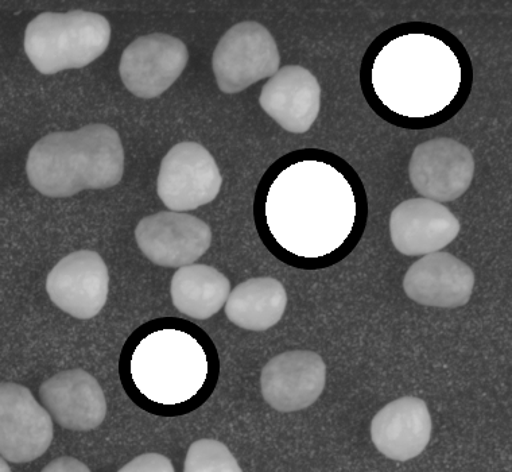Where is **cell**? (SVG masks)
I'll use <instances>...</instances> for the list:
<instances>
[{
    "mask_svg": "<svg viewBox=\"0 0 512 472\" xmlns=\"http://www.w3.org/2000/svg\"><path fill=\"white\" fill-rule=\"evenodd\" d=\"M185 472H242L230 448L213 439L197 440L189 447Z\"/></svg>",
    "mask_w": 512,
    "mask_h": 472,
    "instance_id": "cell-21",
    "label": "cell"
},
{
    "mask_svg": "<svg viewBox=\"0 0 512 472\" xmlns=\"http://www.w3.org/2000/svg\"><path fill=\"white\" fill-rule=\"evenodd\" d=\"M277 42L261 23H236L220 38L212 57L216 83L224 94H239L279 71Z\"/></svg>",
    "mask_w": 512,
    "mask_h": 472,
    "instance_id": "cell-6",
    "label": "cell"
},
{
    "mask_svg": "<svg viewBox=\"0 0 512 472\" xmlns=\"http://www.w3.org/2000/svg\"><path fill=\"white\" fill-rule=\"evenodd\" d=\"M123 173L122 141L102 123L46 135L31 147L26 162L31 187L54 199L115 187Z\"/></svg>",
    "mask_w": 512,
    "mask_h": 472,
    "instance_id": "cell-4",
    "label": "cell"
},
{
    "mask_svg": "<svg viewBox=\"0 0 512 472\" xmlns=\"http://www.w3.org/2000/svg\"><path fill=\"white\" fill-rule=\"evenodd\" d=\"M124 392L159 417L195 412L215 392L220 359L207 332L188 320L147 321L128 336L119 359Z\"/></svg>",
    "mask_w": 512,
    "mask_h": 472,
    "instance_id": "cell-3",
    "label": "cell"
},
{
    "mask_svg": "<svg viewBox=\"0 0 512 472\" xmlns=\"http://www.w3.org/2000/svg\"><path fill=\"white\" fill-rule=\"evenodd\" d=\"M110 274L98 253L80 250L62 258L49 273L46 292L62 312L75 319L98 316L108 299Z\"/></svg>",
    "mask_w": 512,
    "mask_h": 472,
    "instance_id": "cell-12",
    "label": "cell"
},
{
    "mask_svg": "<svg viewBox=\"0 0 512 472\" xmlns=\"http://www.w3.org/2000/svg\"><path fill=\"white\" fill-rule=\"evenodd\" d=\"M188 60L184 42L169 34L153 33L137 38L124 49L119 73L131 94L153 99L176 83Z\"/></svg>",
    "mask_w": 512,
    "mask_h": 472,
    "instance_id": "cell-9",
    "label": "cell"
},
{
    "mask_svg": "<svg viewBox=\"0 0 512 472\" xmlns=\"http://www.w3.org/2000/svg\"><path fill=\"white\" fill-rule=\"evenodd\" d=\"M230 293L231 282L223 273L199 263L178 269L170 284L174 307L196 320L215 316L226 305Z\"/></svg>",
    "mask_w": 512,
    "mask_h": 472,
    "instance_id": "cell-20",
    "label": "cell"
},
{
    "mask_svg": "<svg viewBox=\"0 0 512 472\" xmlns=\"http://www.w3.org/2000/svg\"><path fill=\"white\" fill-rule=\"evenodd\" d=\"M360 84L383 121L406 130L432 129L463 110L472 91V60L444 27L399 23L368 46Z\"/></svg>",
    "mask_w": 512,
    "mask_h": 472,
    "instance_id": "cell-2",
    "label": "cell"
},
{
    "mask_svg": "<svg viewBox=\"0 0 512 472\" xmlns=\"http://www.w3.org/2000/svg\"><path fill=\"white\" fill-rule=\"evenodd\" d=\"M42 405L68 431L88 432L103 424L107 400L98 379L83 369L61 371L40 388Z\"/></svg>",
    "mask_w": 512,
    "mask_h": 472,
    "instance_id": "cell-14",
    "label": "cell"
},
{
    "mask_svg": "<svg viewBox=\"0 0 512 472\" xmlns=\"http://www.w3.org/2000/svg\"><path fill=\"white\" fill-rule=\"evenodd\" d=\"M135 239L149 261L162 268H184L203 257L212 243L211 227L185 212L162 211L146 216Z\"/></svg>",
    "mask_w": 512,
    "mask_h": 472,
    "instance_id": "cell-11",
    "label": "cell"
},
{
    "mask_svg": "<svg viewBox=\"0 0 512 472\" xmlns=\"http://www.w3.org/2000/svg\"><path fill=\"white\" fill-rule=\"evenodd\" d=\"M256 230L286 265L327 269L362 241L366 189L356 170L327 150L302 149L270 166L256 189Z\"/></svg>",
    "mask_w": 512,
    "mask_h": 472,
    "instance_id": "cell-1",
    "label": "cell"
},
{
    "mask_svg": "<svg viewBox=\"0 0 512 472\" xmlns=\"http://www.w3.org/2000/svg\"><path fill=\"white\" fill-rule=\"evenodd\" d=\"M259 103L282 129L304 134L320 114L321 85L308 69L286 65L263 85Z\"/></svg>",
    "mask_w": 512,
    "mask_h": 472,
    "instance_id": "cell-17",
    "label": "cell"
},
{
    "mask_svg": "<svg viewBox=\"0 0 512 472\" xmlns=\"http://www.w3.org/2000/svg\"><path fill=\"white\" fill-rule=\"evenodd\" d=\"M53 417L26 386L0 385V455L9 463L26 464L52 446Z\"/></svg>",
    "mask_w": 512,
    "mask_h": 472,
    "instance_id": "cell-8",
    "label": "cell"
},
{
    "mask_svg": "<svg viewBox=\"0 0 512 472\" xmlns=\"http://www.w3.org/2000/svg\"><path fill=\"white\" fill-rule=\"evenodd\" d=\"M45 472H88L89 468L81 463L80 460L71 458V456H62L53 460L44 468Z\"/></svg>",
    "mask_w": 512,
    "mask_h": 472,
    "instance_id": "cell-23",
    "label": "cell"
},
{
    "mask_svg": "<svg viewBox=\"0 0 512 472\" xmlns=\"http://www.w3.org/2000/svg\"><path fill=\"white\" fill-rule=\"evenodd\" d=\"M327 383V366L317 352H283L267 362L261 374L262 396L281 413L298 412L321 397Z\"/></svg>",
    "mask_w": 512,
    "mask_h": 472,
    "instance_id": "cell-13",
    "label": "cell"
},
{
    "mask_svg": "<svg viewBox=\"0 0 512 472\" xmlns=\"http://www.w3.org/2000/svg\"><path fill=\"white\" fill-rule=\"evenodd\" d=\"M110 40L111 25L103 15L83 10L44 13L26 27L25 52L42 75H56L98 60Z\"/></svg>",
    "mask_w": 512,
    "mask_h": 472,
    "instance_id": "cell-5",
    "label": "cell"
},
{
    "mask_svg": "<svg viewBox=\"0 0 512 472\" xmlns=\"http://www.w3.org/2000/svg\"><path fill=\"white\" fill-rule=\"evenodd\" d=\"M475 273L455 255L437 251L424 255L407 269L403 290L425 307L460 308L471 300Z\"/></svg>",
    "mask_w": 512,
    "mask_h": 472,
    "instance_id": "cell-16",
    "label": "cell"
},
{
    "mask_svg": "<svg viewBox=\"0 0 512 472\" xmlns=\"http://www.w3.org/2000/svg\"><path fill=\"white\" fill-rule=\"evenodd\" d=\"M460 230L459 219L451 210L425 197L403 201L390 218L391 241L407 257H424L445 249Z\"/></svg>",
    "mask_w": 512,
    "mask_h": 472,
    "instance_id": "cell-15",
    "label": "cell"
},
{
    "mask_svg": "<svg viewBox=\"0 0 512 472\" xmlns=\"http://www.w3.org/2000/svg\"><path fill=\"white\" fill-rule=\"evenodd\" d=\"M432 429L426 402L417 397H402L376 413L371 423V439L386 458L407 462L426 450Z\"/></svg>",
    "mask_w": 512,
    "mask_h": 472,
    "instance_id": "cell-18",
    "label": "cell"
},
{
    "mask_svg": "<svg viewBox=\"0 0 512 472\" xmlns=\"http://www.w3.org/2000/svg\"><path fill=\"white\" fill-rule=\"evenodd\" d=\"M120 472H174V467L166 456L150 452L137 456L120 468Z\"/></svg>",
    "mask_w": 512,
    "mask_h": 472,
    "instance_id": "cell-22",
    "label": "cell"
},
{
    "mask_svg": "<svg viewBox=\"0 0 512 472\" xmlns=\"http://www.w3.org/2000/svg\"><path fill=\"white\" fill-rule=\"evenodd\" d=\"M475 160L456 139L434 138L415 147L409 162L410 183L425 199L448 203L471 187Z\"/></svg>",
    "mask_w": 512,
    "mask_h": 472,
    "instance_id": "cell-10",
    "label": "cell"
},
{
    "mask_svg": "<svg viewBox=\"0 0 512 472\" xmlns=\"http://www.w3.org/2000/svg\"><path fill=\"white\" fill-rule=\"evenodd\" d=\"M221 185L219 166L200 143H178L159 166L157 192L170 211L188 212L211 203Z\"/></svg>",
    "mask_w": 512,
    "mask_h": 472,
    "instance_id": "cell-7",
    "label": "cell"
},
{
    "mask_svg": "<svg viewBox=\"0 0 512 472\" xmlns=\"http://www.w3.org/2000/svg\"><path fill=\"white\" fill-rule=\"evenodd\" d=\"M287 307L281 281L271 277L251 278L231 290L226 315L236 327L262 332L277 326Z\"/></svg>",
    "mask_w": 512,
    "mask_h": 472,
    "instance_id": "cell-19",
    "label": "cell"
}]
</instances>
